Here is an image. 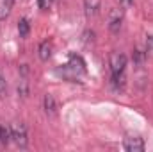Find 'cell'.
Here are the masks:
<instances>
[{
    "instance_id": "8fae6325",
    "label": "cell",
    "mask_w": 153,
    "mask_h": 152,
    "mask_svg": "<svg viewBox=\"0 0 153 152\" xmlns=\"http://www.w3.org/2000/svg\"><path fill=\"white\" fill-rule=\"evenodd\" d=\"M18 95H20V97H27V95H29V84H27L25 79H22V81L18 82Z\"/></svg>"
},
{
    "instance_id": "52a82bcc",
    "label": "cell",
    "mask_w": 153,
    "mask_h": 152,
    "mask_svg": "<svg viewBox=\"0 0 153 152\" xmlns=\"http://www.w3.org/2000/svg\"><path fill=\"white\" fill-rule=\"evenodd\" d=\"M100 7H102V0H84V9H85V14L87 16H94L100 13Z\"/></svg>"
},
{
    "instance_id": "7a4b0ae2",
    "label": "cell",
    "mask_w": 153,
    "mask_h": 152,
    "mask_svg": "<svg viewBox=\"0 0 153 152\" xmlns=\"http://www.w3.org/2000/svg\"><path fill=\"white\" fill-rule=\"evenodd\" d=\"M11 141H14L20 149H25L29 143V134L25 123H13L11 125Z\"/></svg>"
},
{
    "instance_id": "6da1fadb",
    "label": "cell",
    "mask_w": 153,
    "mask_h": 152,
    "mask_svg": "<svg viewBox=\"0 0 153 152\" xmlns=\"http://www.w3.org/2000/svg\"><path fill=\"white\" fill-rule=\"evenodd\" d=\"M111 82L114 90H123L125 88V70H126V56L123 52H112L111 54Z\"/></svg>"
},
{
    "instance_id": "5bb4252c",
    "label": "cell",
    "mask_w": 153,
    "mask_h": 152,
    "mask_svg": "<svg viewBox=\"0 0 153 152\" xmlns=\"http://www.w3.org/2000/svg\"><path fill=\"white\" fill-rule=\"evenodd\" d=\"M38 5L39 9H48L52 5V0H38Z\"/></svg>"
},
{
    "instance_id": "30bf717a",
    "label": "cell",
    "mask_w": 153,
    "mask_h": 152,
    "mask_svg": "<svg viewBox=\"0 0 153 152\" xmlns=\"http://www.w3.org/2000/svg\"><path fill=\"white\" fill-rule=\"evenodd\" d=\"M132 59H134V65H137V66H141V65L144 63V59H146V52H143L141 48H137V50L134 52V56H132Z\"/></svg>"
},
{
    "instance_id": "2e32d148",
    "label": "cell",
    "mask_w": 153,
    "mask_h": 152,
    "mask_svg": "<svg viewBox=\"0 0 153 152\" xmlns=\"http://www.w3.org/2000/svg\"><path fill=\"white\" fill-rule=\"evenodd\" d=\"M119 2H121L123 5H132V4H134V0H119Z\"/></svg>"
},
{
    "instance_id": "8992f818",
    "label": "cell",
    "mask_w": 153,
    "mask_h": 152,
    "mask_svg": "<svg viewBox=\"0 0 153 152\" xmlns=\"http://www.w3.org/2000/svg\"><path fill=\"white\" fill-rule=\"evenodd\" d=\"M39 59L41 61H48L50 57H52V52H53V45H52V41H48V39H45V41H41L39 43Z\"/></svg>"
},
{
    "instance_id": "3957f363",
    "label": "cell",
    "mask_w": 153,
    "mask_h": 152,
    "mask_svg": "<svg viewBox=\"0 0 153 152\" xmlns=\"http://www.w3.org/2000/svg\"><path fill=\"white\" fill-rule=\"evenodd\" d=\"M121 25H123V11L117 7H112L109 13V31L117 34L121 31Z\"/></svg>"
},
{
    "instance_id": "9c48e42d",
    "label": "cell",
    "mask_w": 153,
    "mask_h": 152,
    "mask_svg": "<svg viewBox=\"0 0 153 152\" xmlns=\"http://www.w3.org/2000/svg\"><path fill=\"white\" fill-rule=\"evenodd\" d=\"M18 32H20V38H27L29 32H30V25H29V20H20L18 23Z\"/></svg>"
},
{
    "instance_id": "4fadbf2b",
    "label": "cell",
    "mask_w": 153,
    "mask_h": 152,
    "mask_svg": "<svg viewBox=\"0 0 153 152\" xmlns=\"http://www.w3.org/2000/svg\"><path fill=\"white\" fill-rule=\"evenodd\" d=\"M13 2L14 0H2V16L4 14H9V11L13 7Z\"/></svg>"
},
{
    "instance_id": "7c38bea8",
    "label": "cell",
    "mask_w": 153,
    "mask_h": 152,
    "mask_svg": "<svg viewBox=\"0 0 153 152\" xmlns=\"http://www.w3.org/2000/svg\"><path fill=\"white\" fill-rule=\"evenodd\" d=\"M7 97V81L0 75V99H5Z\"/></svg>"
},
{
    "instance_id": "ba28073f",
    "label": "cell",
    "mask_w": 153,
    "mask_h": 152,
    "mask_svg": "<svg viewBox=\"0 0 153 152\" xmlns=\"http://www.w3.org/2000/svg\"><path fill=\"white\" fill-rule=\"evenodd\" d=\"M11 141V125H4L0 123V143L7 145Z\"/></svg>"
},
{
    "instance_id": "9a60e30c",
    "label": "cell",
    "mask_w": 153,
    "mask_h": 152,
    "mask_svg": "<svg viewBox=\"0 0 153 152\" xmlns=\"http://www.w3.org/2000/svg\"><path fill=\"white\" fill-rule=\"evenodd\" d=\"M146 52H153V34L146 39Z\"/></svg>"
},
{
    "instance_id": "277c9868",
    "label": "cell",
    "mask_w": 153,
    "mask_h": 152,
    "mask_svg": "<svg viewBox=\"0 0 153 152\" xmlns=\"http://www.w3.org/2000/svg\"><path fill=\"white\" fill-rule=\"evenodd\" d=\"M123 149L128 152H143L144 150V141L139 136H126L123 140Z\"/></svg>"
},
{
    "instance_id": "5b68a950",
    "label": "cell",
    "mask_w": 153,
    "mask_h": 152,
    "mask_svg": "<svg viewBox=\"0 0 153 152\" xmlns=\"http://www.w3.org/2000/svg\"><path fill=\"white\" fill-rule=\"evenodd\" d=\"M43 109H45V113L48 114V116H53V114L57 113V102H55V99H53L52 93L45 95V99H43Z\"/></svg>"
}]
</instances>
